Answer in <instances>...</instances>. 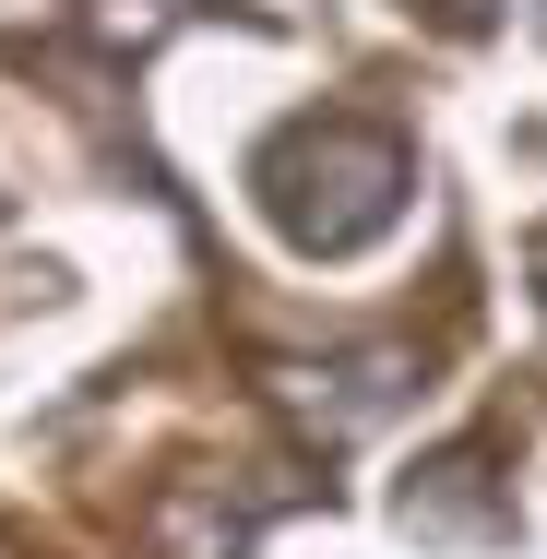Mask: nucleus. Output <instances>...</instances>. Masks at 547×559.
<instances>
[{
  "mask_svg": "<svg viewBox=\"0 0 547 559\" xmlns=\"http://www.w3.org/2000/svg\"><path fill=\"white\" fill-rule=\"evenodd\" d=\"M440 24H452V36H476V24H488V0H440Z\"/></svg>",
  "mask_w": 547,
  "mask_h": 559,
  "instance_id": "obj_2",
  "label": "nucleus"
},
{
  "mask_svg": "<svg viewBox=\"0 0 547 559\" xmlns=\"http://www.w3.org/2000/svg\"><path fill=\"white\" fill-rule=\"evenodd\" d=\"M250 191H262V215L286 226L298 250L345 262V250H369L381 226L405 215L417 155H405L381 119H298V131H274V143H262Z\"/></svg>",
  "mask_w": 547,
  "mask_h": 559,
  "instance_id": "obj_1",
  "label": "nucleus"
}]
</instances>
